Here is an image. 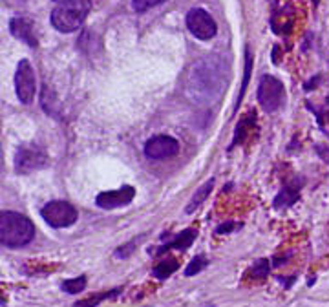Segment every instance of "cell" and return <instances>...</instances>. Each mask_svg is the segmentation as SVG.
<instances>
[{"instance_id": "obj_1", "label": "cell", "mask_w": 329, "mask_h": 307, "mask_svg": "<svg viewBox=\"0 0 329 307\" xmlns=\"http://www.w3.org/2000/svg\"><path fill=\"white\" fill-rule=\"evenodd\" d=\"M223 60L220 57H207L201 59L196 66L192 68L188 77L187 92L188 95L198 103L210 105L216 101L220 93L225 88V70Z\"/></svg>"}, {"instance_id": "obj_2", "label": "cell", "mask_w": 329, "mask_h": 307, "mask_svg": "<svg viewBox=\"0 0 329 307\" xmlns=\"http://www.w3.org/2000/svg\"><path fill=\"white\" fill-rule=\"evenodd\" d=\"M35 238V227L31 219L21 212L2 211L0 214V241L4 247L18 249L28 245Z\"/></svg>"}, {"instance_id": "obj_3", "label": "cell", "mask_w": 329, "mask_h": 307, "mask_svg": "<svg viewBox=\"0 0 329 307\" xmlns=\"http://www.w3.org/2000/svg\"><path fill=\"white\" fill-rule=\"evenodd\" d=\"M92 9L90 0H66L51 11V26L61 33H73L84 24Z\"/></svg>"}, {"instance_id": "obj_4", "label": "cell", "mask_w": 329, "mask_h": 307, "mask_svg": "<svg viewBox=\"0 0 329 307\" xmlns=\"http://www.w3.org/2000/svg\"><path fill=\"white\" fill-rule=\"evenodd\" d=\"M42 219L53 229H66L71 227L73 223L79 219V212L73 205H70L68 201H61L55 199L50 201L41 209Z\"/></svg>"}, {"instance_id": "obj_5", "label": "cell", "mask_w": 329, "mask_h": 307, "mask_svg": "<svg viewBox=\"0 0 329 307\" xmlns=\"http://www.w3.org/2000/svg\"><path fill=\"white\" fill-rule=\"evenodd\" d=\"M285 90H283L282 80H278L273 75H263L258 85V101L265 112H276L282 106Z\"/></svg>"}, {"instance_id": "obj_6", "label": "cell", "mask_w": 329, "mask_h": 307, "mask_svg": "<svg viewBox=\"0 0 329 307\" xmlns=\"http://www.w3.org/2000/svg\"><path fill=\"white\" fill-rule=\"evenodd\" d=\"M187 28L192 35L200 40H210L216 37L218 33V26L216 21L212 18V15L208 11H205L203 8H192L187 13Z\"/></svg>"}, {"instance_id": "obj_7", "label": "cell", "mask_w": 329, "mask_h": 307, "mask_svg": "<svg viewBox=\"0 0 329 307\" xmlns=\"http://www.w3.org/2000/svg\"><path fill=\"white\" fill-rule=\"evenodd\" d=\"M50 159L44 154L42 148H37L33 145L21 147L15 154V170L18 174H31L41 169H46Z\"/></svg>"}, {"instance_id": "obj_8", "label": "cell", "mask_w": 329, "mask_h": 307, "mask_svg": "<svg viewBox=\"0 0 329 307\" xmlns=\"http://www.w3.org/2000/svg\"><path fill=\"white\" fill-rule=\"evenodd\" d=\"M35 88H37V80H35L33 66L26 59L18 60L17 72H15V92L18 101L22 105H29L35 97Z\"/></svg>"}, {"instance_id": "obj_9", "label": "cell", "mask_w": 329, "mask_h": 307, "mask_svg": "<svg viewBox=\"0 0 329 307\" xmlns=\"http://www.w3.org/2000/svg\"><path fill=\"white\" fill-rule=\"evenodd\" d=\"M179 152V141L170 135H154L145 143V156L148 159H168Z\"/></svg>"}, {"instance_id": "obj_10", "label": "cell", "mask_w": 329, "mask_h": 307, "mask_svg": "<svg viewBox=\"0 0 329 307\" xmlns=\"http://www.w3.org/2000/svg\"><path fill=\"white\" fill-rule=\"evenodd\" d=\"M133 198H136V189L130 185H125L117 190L101 192L95 198V203H97V207H101L104 211H113V209H119V207L130 205Z\"/></svg>"}, {"instance_id": "obj_11", "label": "cell", "mask_w": 329, "mask_h": 307, "mask_svg": "<svg viewBox=\"0 0 329 307\" xmlns=\"http://www.w3.org/2000/svg\"><path fill=\"white\" fill-rule=\"evenodd\" d=\"M9 31L15 38L26 43L28 46L31 48H37L38 40H37V35H35L33 30V22L28 21L24 17H15L9 21Z\"/></svg>"}, {"instance_id": "obj_12", "label": "cell", "mask_w": 329, "mask_h": 307, "mask_svg": "<svg viewBox=\"0 0 329 307\" xmlns=\"http://www.w3.org/2000/svg\"><path fill=\"white\" fill-rule=\"evenodd\" d=\"M198 236V231L196 229H185V231H181L178 236H176L174 240L168 241V243H165L161 249L158 251V254L165 253V251H168V249H178V251H187L188 247H190L192 243H194V240H196Z\"/></svg>"}, {"instance_id": "obj_13", "label": "cell", "mask_w": 329, "mask_h": 307, "mask_svg": "<svg viewBox=\"0 0 329 307\" xmlns=\"http://www.w3.org/2000/svg\"><path fill=\"white\" fill-rule=\"evenodd\" d=\"M298 194H300V183L291 181V183H285L280 190V194L275 198V207L276 209H285V207H291L293 203L298 199Z\"/></svg>"}, {"instance_id": "obj_14", "label": "cell", "mask_w": 329, "mask_h": 307, "mask_svg": "<svg viewBox=\"0 0 329 307\" xmlns=\"http://www.w3.org/2000/svg\"><path fill=\"white\" fill-rule=\"evenodd\" d=\"M212 187H214V179H208L207 183H203V185L196 190V194H194V196L190 198V201L187 203V207H185V212H187V214H192L194 211H198V209H200V207L205 203V199L208 198V194H210Z\"/></svg>"}, {"instance_id": "obj_15", "label": "cell", "mask_w": 329, "mask_h": 307, "mask_svg": "<svg viewBox=\"0 0 329 307\" xmlns=\"http://www.w3.org/2000/svg\"><path fill=\"white\" fill-rule=\"evenodd\" d=\"M123 293L121 287H115V289H110V291H103V293H97V295L90 296V298H83V300H77L73 303V307H97L101 302L104 300H110V298H115Z\"/></svg>"}, {"instance_id": "obj_16", "label": "cell", "mask_w": 329, "mask_h": 307, "mask_svg": "<svg viewBox=\"0 0 329 307\" xmlns=\"http://www.w3.org/2000/svg\"><path fill=\"white\" fill-rule=\"evenodd\" d=\"M179 263L178 260H174V258H167V260L159 261L158 265L154 267V271H152V274H154L158 280H165V278H168L170 274H174L176 271H178Z\"/></svg>"}, {"instance_id": "obj_17", "label": "cell", "mask_w": 329, "mask_h": 307, "mask_svg": "<svg viewBox=\"0 0 329 307\" xmlns=\"http://www.w3.org/2000/svg\"><path fill=\"white\" fill-rule=\"evenodd\" d=\"M63 291L68 295H77V293H83L86 289V276H77V278H70V280H64L63 282Z\"/></svg>"}, {"instance_id": "obj_18", "label": "cell", "mask_w": 329, "mask_h": 307, "mask_svg": "<svg viewBox=\"0 0 329 307\" xmlns=\"http://www.w3.org/2000/svg\"><path fill=\"white\" fill-rule=\"evenodd\" d=\"M250 72H253V53H250V50H245V72H243V83H242V90H240V97H238L236 106L242 103L243 95H245L247 85H249V79H250Z\"/></svg>"}, {"instance_id": "obj_19", "label": "cell", "mask_w": 329, "mask_h": 307, "mask_svg": "<svg viewBox=\"0 0 329 307\" xmlns=\"http://www.w3.org/2000/svg\"><path fill=\"white\" fill-rule=\"evenodd\" d=\"M207 265H208L207 258H205L203 254H198V256L192 258L190 263L187 265V269H185V276H194V274L201 273Z\"/></svg>"}, {"instance_id": "obj_20", "label": "cell", "mask_w": 329, "mask_h": 307, "mask_svg": "<svg viewBox=\"0 0 329 307\" xmlns=\"http://www.w3.org/2000/svg\"><path fill=\"white\" fill-rule=\"evenodd\" d=\"M269 267H271L269 260L262 258V260H258L250 267V276L256 278V280H263V278H267V274H269Z\"/></svg>"}, {"instance_id": "obj_21", "label": "cell", "mask_w": 329, "mask_h": 307, "mask_svg": "<svg viewBox=\"0 0 329 307\" xmlns=\"http://www.w3.org/2000/svg\"><path fill=\"white\" fill-rule=\"evenodd\" d=\"M165 2H167V0H132V8H133V11L143 13V11H146V9L165 4Z\"/></svg>"}, {"instance_id": "obj_22", "label": "cell", "mask_w": 329, "mask_h": 307, "mask_svg": "<svg viewBox=\"0 0 329 307\" xmlns=\"http://www.w3.org/2000/svg\"><path fill=\"white\" fill-rule=\"evenodd\" d=\"M139 240H141V238H139ZM139 240H132L130 243H126V245H123V247H119V249L115 251V256H117V258H126V256H128V254L133 251V247L138 245Z\"/></svg>"}, {"instance_id": "obj_23", "label": "cell", "mask_w": 329, "mask_h": 307, "mask_svg": "<svg viewBox=\"0 0 329 307\" xmlns=\"http://www.w3.org/2000/svg\"><path fill=\"white\" fill-rule=\"evenodd\" d=\"M240 225L234 221H229V223H223V225H220V227L216 229V234H229V232H233L234 229H238Z\"/></svg>"}, {"instance_id": "obj_24", "label": "cell", "mask_w": 329, "mask_h": 307, "mask_svg": "<svg viewBox=\"0 0 329 307\" xmlns=\"http://www.w3.org/2000/svg\"><path fill=\"white\" fill-rule=\"evenodd\" d=\"M55 2H66V0H55Z\"/></svg>"}]
</instances>
